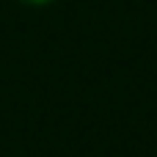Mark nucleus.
<instances>
[{"label":"nucleus","mask_w":157,"mask_h":157,"mask_svg":"<svg viewBox=\"0 0 157 157\" xmlns=\"http://www.w3.org/2000/svg\"><path fill=\"white\" fill-rule=\"evenodd\" d=\"M22 3H28V6H47V3H52V0H22Z\"/></svg>","instance_id":"1"}]
</instances>
